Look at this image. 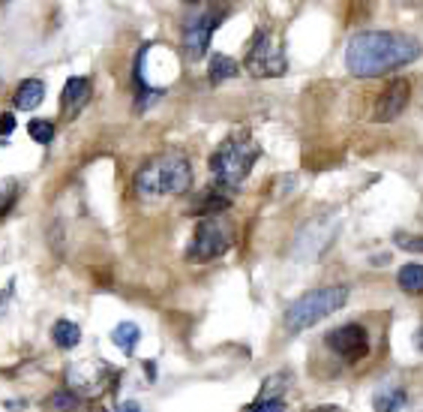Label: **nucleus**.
I'll list each match as a JSON object with an SVG mask.
<instances>
[{
	"instance_id": "1",
	"label": "nucleus",
	"mask_w": 423,
	"mask_h": 412,
	"mask_svg": "<svg viewBox=\"0 0 423 412\" xmlns=\"http://www.w3.org/2000/svg\"><path fill=\"white\" fill-rule=\"evenodd\" d=\"M423 54V45L409 34L400 30H363L351 37L345 48V67L358 79H378L384 72H393L414 63Z\"/></svg>"
},
{
	"instance_id": "6",
	"label": "nucleus",
	"mask_w": 423,
	"mask_h": 412,
	"mask_svg": "<svg viewBox=\"0 0 423 412\" xmlns=\"http://www.w3.org/2000/svg\"><path fill=\"white\" fill-rule=\"evenodd\" d=\"M246 72L252 79H273V76H282L288 67L285 61V48L270 30H259V37L252 39L250 52H246V61H243Z\"/></svg>"
},
{
	"instance_id": "13",
	"label": "nucleus",
	"mask_w": 423,
	"mask_h": 412,
	"mask_svg": "<svg viewBox=\"0 0 423 412\" xmlns=\"http://www.w3.org/2000/svg\"><path fill=\"white\" fill-rule=\"evenodd\" d=\"M228 208H231L228 193H222V189H204V193L189 205V214H195V217H210V214H222Z\"/></svg>"
},
{
	"instance_id": "4",
	"label": "nucleus",
	"mask_w": 423,
	"mask_h": 412,
	"mask_svg": "<svg viewBox=\"0 0 423 412\" xmlns=\"http://www.w3.org/2000/svg\"><path fill=\"white\" fill-rule=\"evenodd\" d=\"M348 301V289L345 286H325V289L306 292L303 298H297L292 307L285 310V331L288 334H301L306 328H312L315 322L327 319L330 313H336L339 307H345Z\"/></svg>"
},
{
	"instance_id": "2",
	"label": "nucleus",
	"mask_w": 423,
	"mask_h": 412,
	"mask_svg": "<svg viewBox=\"0 0 423 412\" xmlns=\"http://www.w3.org/2000/svg\"><path fill=\"white\" fill-rule=\"evenodd\" d=\"M189 187H193V166L177 151L151 156L135 175V193L147 202L162 196H184Z\"/></svg>"
},
{
	"instance_id": "21",
	"label": "nucleus",
	"mask_w": 423,
	"mask_h": 412,
	"mask_svg": "<svg viewBox=\"0 0 423 412\" xmlns=\"http://www.w3.org/2000/svg\"><path fill=\"white\" fill-rule=\"evenodd\" d=\"M393 241L402 247V250H414V253H423V238L417 235H405V232H396Z\"/></svg>"
},
{
	"instance_id": "7",
	"label": "nucleus",
	"mask_w": 423,
	"mask_h": 412,
	"mask_svg": "<svg viewBox=\"0 0 423 412\" xmlns=\"http://www.w3.org/2000/svg\"><path fill=\"white\" fill-rule=\"evenodd\" d=\"M226 19V6H210V10L198 12L195 19H189V24L184 28V52L189 61H198V57L207 54V45L213 39V30L219 28V21Z\"/></svg>"
},
{
	"instance_id": "8",
	"label": "nucleus",
	"mask_w": 423,
	"mask_h": 412,
	"mask_svg": "<svg viewBox=\"0 0 423 412\" xmlns=\"http://www.w3.org/2000/svg\"><path fill=\"white\" fill-rule=\"evenodd\" d=\"M325 343L343 361H348V364H354V361L369 356V334H367V328L363 325H339V328H334V331L327 334Z\"/></svg>"
},
{
	"instance_id": "19",
	"label": "nucleus",
	"mask_w": 423,
	"mask_h": 412,
	"mask_svg": "<svg viewBox=\"0 0 423 412\" xmlns=\"http://www.w3.org/2000/svg\"><path fill=\"white\" fill-rule=\"evenodd\" d=\"M28 133H30L33 142L48 145V142H52V138H54V127H52V121H30Z\"/></svg>"
},
{
	"instance_id": "16",
	"label": "nucleus",
	"mask_w": 423,
	"mask_h": 412,
	"mask_svg": "<svg viewBox=\"0 0 423 412\" xmlns=\"http://www.w3.org/2000/svg\"><path fill=\"white\" fill-rule=\"evenodd\" d=\"M138 337H141V331H138V325L135 322H120V325H114V331H111V340L120 346V352H135V343H138Z\"/></svg>"
},
{
	"instance_id": "24",
	"label": "nucleus",
	"mask_w": 423,
	"mask_h": 412,
	"mask_svg": "<svg viewBox=\"0 0 423 412\" xmlns=\"http://www.w3.org/2000/svg\"><path fill=\"white\" fill-rule=\"evenodd\" d=\"M12 130H15V114L12 112L0 114V136H10Z\"/></svg>"
},
{
	"instance_id": "23",
	"label": "nucleus",
	"mask_w": 423,
	"mask_h": 412,
	"mask_svg": "<svg viewBox=\"0 0 423 412\" xmlns=\"http://www.w3.org/2000/svg\"><path fill=\"white\" fill-rule=\"evenodd\" d=\"M15 202V187L12 184H0V214H6Z\"/></svg>"
},
{
	"instance_id": "5",
	"label": "nucleus",
	"mask_w": 423,
	"mask_h": 412,
	"mask_svg": "<svg viewBox=\"0 0 423 412\" xmlns=\"http://www.w3.org/2000/svg\"><path fill=\"white\" fill-rule=\"evenodd\" d=\"M235 244V229H231L219 214H210V217H202L195 223L193 241H189L186 259L189 262H210L219 259L222 253H228V247Z\"/></svg>"
},
{
	"instance_id": "10",
	"label": "nucleus",
	"mask_w": 423,
	"mask_h": 412,
	"mask_svg": "<svg viewBox=\"0 0 423 412\" xmlns=\"http://www.w3.org/2000/svg\"><path fill=\"white\" fill-rule=\"evenodd\" d=\"M411 100V85L405 79H393L391 85L378 94L376 100V109H372V118L378 123H387V121H396L400 114L405 112V105Z\"/></svg>"
},
{
	"instance_id": "18",
	"label": "nucleus",
	"mask_w": 423,
	"mask_h": 412,
	"mask_svg": "<svg viewBox=\"0 0 423 412\" xmlns=\"http://www.w3.org/2000/svg\"><path fill=\"white\" fill-rule=\"evenodd\" d=\"M396 280H400V289H405L409 295L423 292V265H402Z\"/></svg>"
},
{
	"instance_id": "25",
	"label": "nucleus",
	"mask_w": 423,
	"mask_h": 412,
	"mask_svg": "<svg viewBox=\"0 0 423 412\" xmlns=\"http://www.w3.org/2000/svg\"><path fill=\"white\" fill-rule=\"evenodd\" d=\"M417 346L423 349V325H420V331H417Z\"/></svg>"
},
{
	"instance_id": "3",
	"label": "nucleus",
	"mask_w": 423,
	"mask_h": 412,
	"mask_svg": "<svg viewBox=\"0 0 423 412\" xmlns=\"http://www.w3.org/2000/svg\"><path fill=\"white\" fill-rule=\"evenodd\" d=\"M261 156L259 145L250 136H231L226 138L210 156V172L217 178L219 187H240L250 175V169L255 166V160Z\"/></svg>"
},
{
	"instance_id": "17",
	"label": "nucleus",
	"mask_w": 423,
	"mask_h": 412,
	"mask_svg": "<svg viewBox=\"0 0 423 412\" xmlns=\"http://www.w3.org/2000/svg\"><path fill=\"white\" fill-rule=\"evenodd\" d=\"M237 76V63L226 54H213L210 57V81L213 85H222V81L235 79Z\"/></svg>"
},
{
	"instance_id": "22",
	"label": "nucleus",
	"mask_w": 423,
	"mask_h": 412,
	"mask_svg": "<svg viewBox=\"0 0 423 412\" xmlns=\"http://www.w3.org/2000/svg\"><path fill=\"white\" fill-rule=\"evenodd\" d=\"M48 403H52V406H57V409H61V406H63V409H76V406H78V398H72L69 391H57Z\"/></svg>"
},
{
	"instance_id": "12",
	"label": "nucleus",
	"mask_w": 423,
	"mask_h": 412,
	"mask_svg": "<svg viewBox=\"0 0 423 412\" xmlns=\"http://www.w3.org/2000/svg\"><path fill=\"white\" fill-rule=\"evenodd\" d=\"M285 389H288V373H276V376H268L261 385V394L252 400V409H285Z\"/></svg>"
},
{
	"instance_id": "20",
	"label": "nucleus",
	"mask_w": 423,
	"mask_h": 412,
	"mask_svg": "<svg viewBox=\"0 0 423 412\" xmlns=\"http://www.w3.org/2000/svg\"><path fill=\"white\" fill-rule=\"evenodd\" d=\"M400 406H405L402 389H391V391H384L376 398V409H400Z\"/></svg>"
},
{
	"instance_id": "15",
	"label": "nucleus",
	"mask_w": 423,
	"mask_h": 412,
	"mask_svg": "<svg viewBox=\"0 0 423 412\" xmlns=\"http://www.w3.org/2000/svg\"><path fill=\"white\" fill-rule=\"evenodd\" d=\"M52 340L61 346V349H72V346H78L81 331H78L76 322H69V319H61V322H54V328H52Z\"/></svg>"
},
{
	"instance_id": "11",
	"label": "nucleus",
	"mask_w": 423,
	"mask_h": 412,
	"mask_svg": "<svg viewBox=\"0 0 423 412\" xmlns=\"http://www.w3.org/2000/svg\"><path fill=\"white\" fill-rule=\"evenodd\" d=\"M87 100H90V79L72 76L63 85V94H61V114L63 118H76V114L87 105Z\"/></svg>"
},
{
	"instance_id": "26",
	"label": "nucleus",
	"mask_w": 423,
	"mask_h": 412,
	"mask_svg": "<svg viewBox=\"0 0 423 412\" xmlns=\"http://www.w3.org/2000/svg\"><path fill=\"white\" fill-rule=\"evenodd\" d=\"M184 3H198V0H184Z\"/></svg>"
},
{
	"instance_id": "14",
	"label": "nucleus",
	"mask_w": 423,
	"mask_h": 412,
	"mask_svg": "<svg viewBox=\"0 0 423 412\" xmlns=\"http://www.w3.org/2000/svg\"><path fill=\"white\" fill-rule=\"evenodd\" d=\"M43 96H45V81L43 79H28V81H21L19 90H15V109H21V112H30V109H36L39 103H43Z\"/></svg>"
},
{
	"instance_id": "9",
	"label": "nucleus",
	"mask_w": 423,
	"mask_h": 412,
	"mask_svg": "<svg viewBox=\"0 0 423 412\" xmlns=\"http://www.w3.org/2000/svg\"><path fill=\"white\" fill-rule=\"evenodd\" d=\"M66 382H69L72 391L78 394H90V398H99L111 382V370L99 361H76L69 364V373H66Z\"/></svg>"
}]
</instances>
